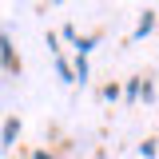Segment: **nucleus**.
Here are the masks:
<instances>
[{
    "label": "nucleus",
    "instance_id": "obj_5",
    "mask_svg": "<svg viewBox=\"0 0 159 159\" xmlns=\"http://www.w3.org/2000/svg\"><path fill=\"white\" fill-rule=\"evenodd\" d=\"M32 159H48V151H36V155H32Z\"/></svg>",
    "mask_w": 159,
    "mask_h": 159
},
{
    "label": "nucleus",
    "instance_id": "obj_1",
    "mask_svg": "<svg viewBox=\"0 0 159 159\" xmlns=\"http://www.w3.org/2000/svg\"><path fill=\"white\" fill-rule=\"evenodd\" d=\"M0 64H4V72H12V76L20 72V60H16V52H12V40H8V32H0Z\"/></svg>",
    "mask_w": 159,
    "mask_h": 159
},
{
    "label": "nucleus",
    "instance_id": "obj_2",
    "mask_svg": "<svg viewBox=\"0 0 159 159\" xmlns=\"http://www.w3.org/2000/svg\"><path fill=\"white\" fill-rule=\"evenodd\" d=\"M20 135V119L16 116H8L4 119V131H0V143H4V147H12V139Z\"/></svg>",
    "mask_w": 159,
    "mask_h": 159
},
{
    "label": "nucleus",
    "instance_id": "obj_4",
    "mask_svg": "<svg viewBox=\"0 0 159 159\" xmlns=\"http://www.w3.org/2000/svg\"><path fill=\"white\" fill-rule=\"evenodd\" d=\"M76 80H80V84H84V80H88V60H84V56L76 60Z\"/></svg>",
    "mask_w": 159,
    "mask_h": 159
},
{
    "label": "nucleus",
    "instance_id": "obj_6",
    "mask_svg": "<svg viewBox=\"0 0 159 159\" xmlns=\"http://www.w3.org/2000/svg\"><path fill=\"white\" fill-rule=\"evenodd\" d=\"M56 4H60V0H56Z\"/></svg>",
    "mask_w": 159,
    "mask_h": 159
},
{
    "label": "nucleus",
    "instance_id": "obj_3",
    "mask_svg": "<svg viewBox=\"0 0 159 159\" xmlns=\"http://www.w3.org/2000/svg\"><path fill=\"white\" fill-rule=\"evenodd\" d=\"M151 24H155V20H151V12H143V20H139V28H135V36H147V32H151Z\"/></svg>",
    "mask_w": 159,
    "mask_h": 159
}]
</instances>
